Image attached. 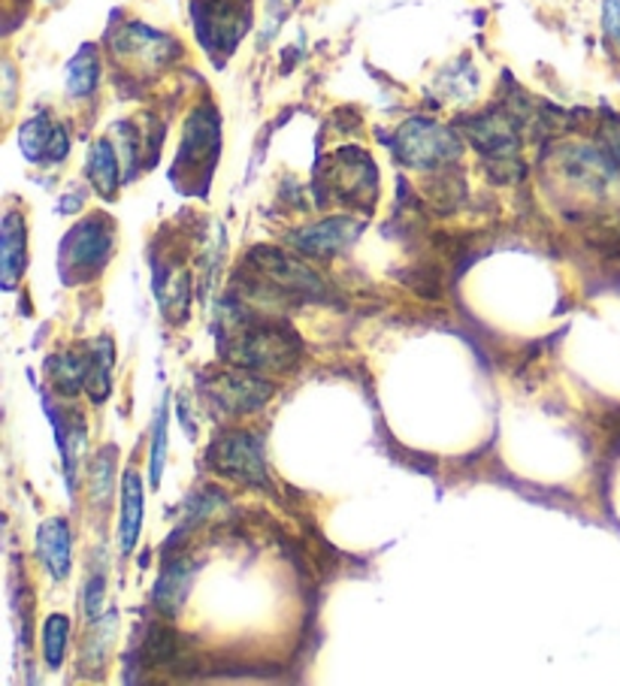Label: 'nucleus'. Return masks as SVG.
I'll return each instance as SVG.
<instances>
[{
    "label": "nucleus",
    "mask_w": 620,
    "mask_h": 686,
    "mask_svg": "<svg viewBox=\"0 0 620 686\" xmlns=\"http://www.w3.org/2000/svg\"><path fill=\"white\" fill-rule=\"evenodd\" d=\"M397 152L409 167H436L442 161L460 155V145L452 133L430 121H409L397 133Z\"/></svg>",
    "instance_id": "obj_1"
},
{
    "label": "nucleus",
    "mask_w": 620,
    "mask_h": 686,
    "mask_svg": "<svg viewBox=\"0 0 620 686\" xmlns=\"http://www.w3.org/2000/svg\"><path fill=\"white\" fill-rule=\"evenodd\" d=\"M209 463L221 475H231L233 481L246 484H267V463L260 453V441L248 433H231L212 445Z\"/></svg>",
    "instance_id": "obj_2"
},
{
    "label": "nucleus",
    "mask_w": 620,
    "mask_h": 686,
    "mask_svg": "<svg viewBox=\"0 0 620 686\" xmlns=\"http://www.w3.org/2000/svg\"><path fill=\"white\" fill-rule=\"evenodd\" d=\"M297 339L288 330H248L246 336L236 339L231 348L233 360L243 366H258V369H284L294 363L297 354Z\"/></svg>",
    "instance_id": "obj_3"
},
{
    "label": "nucleus",
    "mask_w": 620,
    "mask_h": 686,
    "mask_svg": "<svg viewBox=\"0 0 620 686\" xmlns=\"http://www.w3.org/2000/svg\"><path fill=\"white\" fill-rule=\"evenodd\" d=\"M197 27H200V39L207 43V46H227L233 49L236 46V39L246 34V13H239L236 7L231 3H209V7H197Z\"/></svg>",
    "instance_id": "obj_4"
},
{
    "label": "nucleus",
    "mask_w": 620,
    "mask_h": 686,
    "mask_svg": "<svg viewBox=\"0 0 620 686\" xmlns=\"http://www.w3.org/2000/svg\"><path fill=\"white\" fill-rule=\"evenodd\" d=\"M109 227H104V221H82L73 234L67 236L65 243V260L73 263L77 270H97L109 255Z\"/></svg>",
    "instance_id": "obj_5"
},
{
    "label": "nucleus",
    "mask_w": 620,
    "mask_h": 686,
    "mask_svg": "<svg viewBox=\"0 0 620 686\" xmlns=\"http://www.w3.org/2000/svg\"><path fill=\"white\" fill-rule=\"evenodd\" d=\"M358 230H361V224H354V221L330 218L294 236V246L306 255H315V258H327V255H337L349 246L351 239L358 236Z\"/></svg>",
    "instance_id": "obj_6"
},
{
    "label": "nucleus",
    "mask_w": 620,
    "mask_h": 686,
    "mask_svg": "<svg viewBox=\"0 0 620 686\" xmlns=\"http://www.w3.org/2000/svg\"><path fill=\"white\" fill-rule=\"evenodd\" d=\"M39 557L46 563V569L52 571L55 581H65L73 566V539H70V527L67 520L52 518L46 520L37 532Z\"/></svg>",
    "instance_id": "obj_7"
},
{
    "label": "nucleus",
    "mask_w": 620,
    "mask_h": 686,
    "mask_svg": "<svg viewBox=\"0 0 620 686\" xmlns=\"http://www.w3.org/2000/svg\"><path fill=\"white\" fill-rule=\"evenodd\" d=\"M251 258H255V263H258L260 270L267 272L279 287H288V291H294V294L303 291V294H312V297L321 291V282H318L306 267H300L294 260H288L284 255H279V251H272V248H258Z\"/></svg>",
    "instance_id": "obj_8"
},
{
    "label": "nucleus",
    "mask_w": 620,
    "mask_h": 686,
    "mask_svg": "<svg viewBox=\"0 0 620 686\" xmlns=\"http://www.w3.org/2000/svg\"><path fill=\"white\" fill-rule=\"evenodd\" d=\"M215 397L224 402L227 412H255L264 402L270 400L272 388L267 381L251 376H221L215 378Z\"/></svg>",
    "instance_id": "obj_9"
},
{
    "label": "nucleus",
    "mask_w": 620,
    "mask_h": 686,
    "mask_svg": "<svg viewBox=\"0 0 620 686\" xmlns=\"http://www.w3.org/2000/svg\"><path fill=\"white\" fill-rule=\"evenodd\" d=\"M142 518H145L142 481L130 469V472H125V481H121V518H118V544H121V554L133 551V544L140 539Z\"/></svg>",
    "instance_id": "obj_10"
},
{
    "label": "nucleus",
    "mask_w": 620,
    "mask_h": 686,
    "mask_svg": "<svg viewBox=\"0 0 620 686\" xmlns=\"http://www.w3.org/2000/svg\"><path fill=\"white\" fill-rule=\"evenodd\" d=\"M0 248H3V287L13 291L15 282L25 275L27 267V227L22 215L10 212L3 218V236H0Z\"/></svg>",
    "instance_id": "obj_11"
},
{
    "label": "nucleus",
    "mask_w": 620,
    "mask_h": 686,
    "mask_svg": "<svg viewBox=\"0 0 620 686\" xmlns=\"http://www.w3.org/2000/svg\"><path fill=\"white\" fill-rule=\"evenodd\" d=\"M195 581V566L188 559H176L169 563L164 575L157 578L155 587V602L157 608L164 614H176V611L185 605V596H188V587Z\"/></svg>",
    "instance_id": "obj_12"
},
{
    "label": "nucleus",
    "mask_w": 620,
    "mask_h": 686,
    "mask_svg": "<svg viewBox=\"0 0 620 686\" xmlns=\"http://www.w3.org/2000/svg\"><path fill=\"white\" fill-rule=\"evenodd\" d=\"M97 79H101V61L91 46H85L82 52L67 64V94L70 97H89L91 91L97 88Z\"/></svg>",
    "instance_id": "obj_13"
},
{
    "label": "nucleus",
    "mask_w": 620,
    "mask_h": 686,
    "mask_svg": "<svg viewBox=\"0 0 620 686\" xmlns=\"http://www.w3.org/2000/svg\"><path fill=\"white\" fill-rule=\"evenodd\" d=\"M89 176L94 181V188L106 197V200H113L118 191V164H116V155H113V149L106 140L101 143H94L89 155Z\"/></svg>",
    "instance_id": "obj_14"
},
{
    "label": "nucleus",
    "mask_w": 620,
    "mask_h": 686,
    "mask_svg": "<svg viewBox=\"0 0 620 686\" xmlns=\"http://www.w3.org/2000/svg\"><path fill=\"white\" fill-rule=\"evenodd\" d=\"M67 641H70V620L65 614H52L49 620L43 623V657L49 662V669H61Z\"/></svg>",
    "instance_id": "obj_15"
},
{
    "label": "nucleus",
    "mask_w": 620,
    "mask_h": 686,
    "mask_svg": "<svg viewBox=\"0 0 620 686\" xmlns=\"http://www.w3.org/2000/svg\"><path fill=\"white\" fill-rule=\"evenodd\" d=\"M113 475H116V451L106 448L94 457L91 463V496H94V506L106 508L109 506V496H113Z\"/></svg>",
    "instance_id": "obj_16"
},
{
    "label": "nucleus",
    "mask_w": 620,
    "mask_h": 686,
    "mask_svg": "<svg viewBox=\"0 0 620 686\" xmlns=\"http://www.w3.org/2000/svg\"><path fill=\"white\" fill-rule=\"evenodd\" d=\"M55 125L49 118H31L22 128V152L27 161H39L49 157V145H52Z\"/></svg>",
    "instance_id": "obj_17"
},
{
    "label": "nucleus",
    "mask_w": 620,
    "mask_h": 686,
    "mask_svg": "<svg viewBox=\"0 0 620 686\" xmlns=\"http://www.w3.org/2000/svg\"><path fill=\"white\" fill-rule=\"evenodd\" d=\"M145 657L152 665H169L179 657V635L169 626H152L145 638Z\"/></svg>",
    "instance_id": "obj_18"
},
{
    "label": "nucleus",
    "mask_w": 620,
    "mask_h": 686,
    "mask_svg": "<svg viewBox=\"0 0 620 686\" xmlns=\"http://www.w3.org/2000/svg\"><path fill=\"white\" fill-rule=\"evenodd\" d=\"M85 369L89 360H79V357H55L52 360V378L58 388L65 393H77L85 385Z\"/></svg>",
    "instance_id": "obj_19"
},
{
    "label": "nucleus",
    "mask_w": 620,
    "mask_h": 686,
    "mask_svg": "<svg viewBox=\"0 0 620 686\" xmlns=\"http://www.w3.org/2000/svg\"><path fill=\"white\" fill-rule=\"evenodd\" d=\"M167 460V409H161L155 417V439H152V484L161 481Z\"/></svg>",
    "instance_id": "obj_20"
},
{
    "label": "nucleus",
    "mask_w": 620,
    "mask_h": 686,
    "mask_svg": "<svg viewBox=\"0 0 620 686\" xmlns=\"http://www.w3.org/2000/svg\"><path fill=\"white\" fill-rule=\"evenodd\" d=\"M603 22H606L608 37L615 39V43H620V0H606Z\"/></svg>",
    "instance_id": "obj_21"
},
{
    "label": "nucleus",
    "mask_w": 620,
    "mask_h": 686,
    "mask_svg": "<svg viewBox=\"0 0 620 686\" xmlns=\"http://www.w3.org/2000/svg\"><path fill=\"white\" fill-rule=\"evenodd\" d=\"M101 602H104V581H91V590H89V617L91 620L97 617Z\"/></svg>",
    "instance_id": "obj_22"
},
{
    "label": "nucleus",
    "mask_w": 620,
    "mask_h": 686,
    "mask_svg": "<svg viewBox=\"0 0 620 686\" xmlns=\"http://www.w3.org/2000/svg\"><path fill=\"white\" fill-rule=\"evenodd\" d=\"M267 7H270L276 15H282V13H288L291 7H294V0H267Z\"/></svg>",
    "instance_id": "obj_23"
}]
</instances>
